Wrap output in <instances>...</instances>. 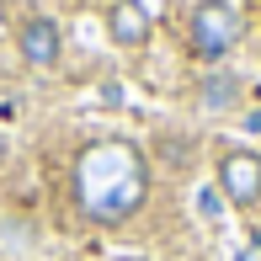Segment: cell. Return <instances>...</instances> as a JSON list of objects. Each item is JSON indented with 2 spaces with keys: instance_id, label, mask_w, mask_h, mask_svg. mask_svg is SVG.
Returning a JSON list of instances; mask_svg holds the SVG:
<instances>
[{
  "instance_id": "6da1fadb",
  "label": "cell",
  "mask_w": 261,
  "mask_h": 261,
  "mask_svg": "<svg viewBox=\"0 0 261 261\" xmlns=\"http://www.w3.org/2000/svg\"><path fill=\"white\" fill-rule=\"evenodd\" d=\"M149 192V165L134 144L123 139H101V144H86L75 160V197L86 208V219L96 224H117L128 219Z\"/></svg>"
},
{
  "instance_id": "7a4b0ae2",
  "label": "cell",
  "mask_w": 261,
  "mask_h": 261,
  "mask_svg": "<svg viewBox=\"0 0 261 261\" xmlns=\"http://www.w3.org/2000/svg\"><path fill=\"white\" fill-rule=\"evenodd\" d=\"M240 32H245V16L229 0H203V6L192 11V48L203 59H224L240 43Z\"/></svg>"
},
{
  "instance_id": "3957f363",
  "label": "cell",
  "mask_w": 261,
  "mask_h": 261,
  "mask_svg": "<svg viewBox=\"0 0 261 261\" xmlns=\"http://www.w3.org/2000/svg\"><path fill=\"white\" fill-rule=\"evenodd\" d=\"M219 187L234 208H256L261 203V155L256 149H229L219 160Z\"/></svg>"
},
{
  "instance_id": "277c9868",
  "label": "cell",
  "mask_w": 261,
  "mask_h": 261,
  "mask_svg": "<svg viewBox=\"0 0 261 261\" xmlns=\"http://www.w3.org/2000/svg\"><path fill=\"white\" fill-rule=\"evenodd\" d=\"M16 48H21V59H27L32 69H54L59 54H64V38H59L54 16H27L21 32H16Z\"/></svg>"
},
{
  "instance_id": "5b68a950",
  "label": "cell",
  "mask_w": 261,
  "mask_h": 261,
  "mask_svg": "<svg viewBox=\"0 0 261 261\" xmlns=\"http://www.w3.org/2000/svg\"><path fill=\"white\" fill-rule=\"evenodd\" d=\"M107 32L117 48H144L149 43V11L139 0H112L107 6Z\"/></svg>"
},
{
  "instance_id": "8992f818",
  "label": "cell",
  "mask_w": 261,
  "mask_h": 261,
  "mask_svg": "<svg viewBox=\"0 0 261 261\" xmlns=\"http://www.w3.org/2000/svg\"><path fill=\"white\" fill-rule=\"evenodd\" d=\"M229 101H234V80H229V75L203 80V107H229Z\"/></svg>"
},
{
  "instance_id": "52a82bcc",
  "label": "cell",
  "mask_w": 261,
  "mask_h": 261,
  "mask_svg": "<svg viewBox=\"0 0 261 261\" xmlns=\"http://www.w3.org/2000/svg\"><path fill=\"white\" fill-rule=\"evenodd\" d=\"M0 160H6V144H0Z\"/></svg>"
}]
</instances>
